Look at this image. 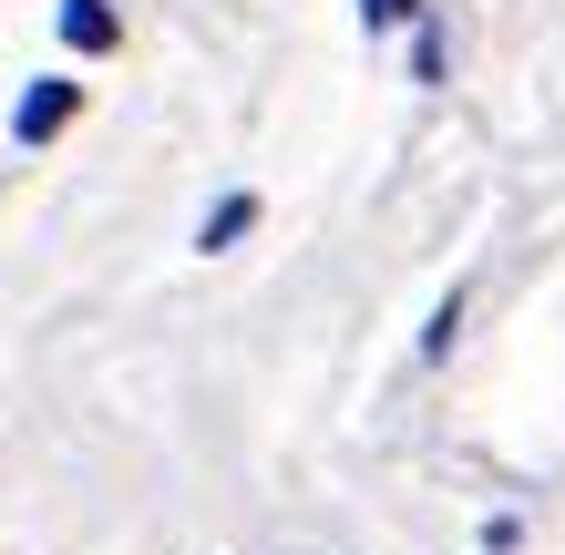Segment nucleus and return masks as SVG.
<instances>
[{
	"mask_svg": "<svg viewBox=\"0 0 565 555\" xmlns=\"http://www.w3.org/2000/svg\"><path fill=\"white\" fill-rule=\"evenodd\" d=\"M73 114H83V93H73V83H31L21 104H11V135H21V145H42V135H62Z\"/></svg>",
	"mask_w": 565,
	"mask_h": 555,
	"instance_id": "1",
	"label": "nucleus"
},
{
	"mask_svg": "<svg viewBox=\"0 0 565 555\" xmlns=\"http://www.w3.org/2000/svg\"><path fill=\"white\" fill-rule=\"evenodd\" d=\"M124 42V21H114V0H62V52H114Z\"/></svg>",
	"mask_w": 565,
	"mask_h": 555,
	"instance_id": "2",
	"label": "nucleus"
},
{
	"mask_svg": "<svg viewBox=\"0 0 565 555\" xmlns=\"http://www.w3.org/2000/svg\"><path fill=\"white\" fill-rule=\"evenodd\" d=\"M247 226H257V195L237 185V195H216V206H206V226H195V247H206V257H226V247L247 237Z\"/></svg>",
	"mask_w": 565,
	"mask_h": 555,
	"instance_id": "3",
	"label": "nucleus"
},
{
	"mask_svg": "<svg viewBox=\"0 0 565 555\" xmlns=\"http://www.w3.org/2000/svg\"><path fill=\"white\" fill-rule=\"evenodd\" d=\"M452 330H462V288H452L443 309H431V330H422V361H452Z\"/></svg>",
	"mask_w": 565,
	"mask_h": 555,
	"instance_id": "4",
	"label": "nucleus"
},
{
	"mask_svg": "<svg viewBox=\"0 0 565 555\" xmlns=\"http://www.w3.org/2000/svg\"><path fill=\"white\" fill-rule=\"evenodd\" d=\"M412 73H422V83H443V31H431V21L412 31Z\"/></svg>",
	"mask_w": 565,
	"mask_h": 555,
	"instance_id": "5",
	"label": "nucleus"
},
{
	"mask_svg": "<svg viewBox=\"0 0 565 555\" xmlns=\"http://www.w3.org/2000/svg\"><path fill=\"white\" fill-rule=\"evenodd\" d=\"M391 21H412V0H360V31H391Z\"/></svg>",
	"mask_w": 565,
	"mask_h": 555,
	"instance_id": "6",
	"label": "nucleus"
}]
</instances>
